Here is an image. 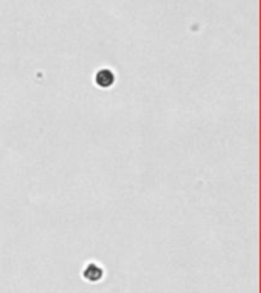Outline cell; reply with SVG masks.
Masks as SVG:
<instances>
[{"instance_id":"1","label":"cell","mask_w":261,"mask_h":293,"mask_svg":"<svg viewBox=\"0 0 261 293\" xmlns=\"http://www.w3.org/2000/svg\"><path fill=\"white\" fill-rule=\"evenodd\" d=\"M84 276L90 281H98L101 276H103V270H101L99 267H96L95 264H90L87 266L86 272H84Z\"/></svg>"}]
</instances>
